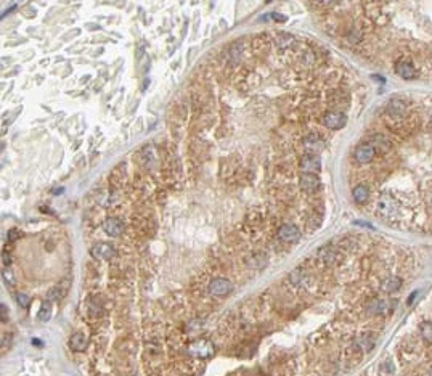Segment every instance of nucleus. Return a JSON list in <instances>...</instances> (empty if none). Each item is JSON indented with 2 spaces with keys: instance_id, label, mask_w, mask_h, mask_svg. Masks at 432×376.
<instances>
[{
  "instance_id": "nucleus-1",
  "label": "nucleus",
  "mask_w": 432,
  "mask_h": 376,
  "mask_svg": "<svg viewBox=\"0 0 432 376\" xmlns=\"http://www.w3.org/2000/svg\"><path fill=\"white\" fill-rule=\"evenodd\" d=\"M376 209H378V214L384 219H394V216L397 214L399 206L397 201L394 199L391 195H379L378 203H376Z\"/></svg>"
},
{
  "instance_id": "nucleus-2",
  "label": "nucleus",
  "mask_w": 432,
  "mask_h": 376,
  "mask_svg": "<svg viewBox=\"0 0 432 376\" xmlns=\"http://www.w3.org/2000/svg\"><path fill=\"white\" fill-rule=\"evenodd\" d=\"M186 352L191 357H196V359H208V357L214 354V345L209 341H204V339H198V341L188 345Z\"/></svg>"
},
{
  "instance_id": "nucleus-3",
  "label": "nucleus",
  "mask_w": 432,
  "mask_h": 376,
  "mask_svg": "<svg viewBox=\"0 0 432 376\" xmlns=\"http://www.w3.org/2000/svg\"><path fill=\"white\" fill-rule=\"evenodd\" d=\"M278 238L284 241V243H296L301 240V230L297 228L294 223H284L278 230Z\"/></svg>"
},
{
  "instance_id": "nucleus-4",
  "label": "nucleus",
  "mask_w": 432,
  "mask_h": 376,
  "mask_svg": "<svg viewBox=\"0 0 432 376\" xmlns=\"http://www.w3.org/2000/svg\"><path fill=\"white\" fill-rule=\"evenodd\" d=\"M345 123H347V118H345V114L339 113V111H330V113H326L323 116L325 127H328V129H331V130L342 129V127L345 125Z\"/></svg>"
},
{
  "instance_id": "nucleus-5",
  "label": "nucleus",
  "mask_w": 432,
  "mask_h": 376,
  "mask_svg": "<svg viewBox=\"0 0 432 376\" xmlns=\"http://www.w3.org/2000/svg\"><path fill=\"white\" fill-rule=\"evenodd\" d=\"M90 252H92V256L98 260H111L114 256H116V250H114V246L109 245V243H96L92 250H90Z\"/></svg>"
},
{
  "instance_id": "nucleus-6",
  "label": "nucleus",
  "mask_w": 432,
  "mask_h": 376,
  "mask_svg": "<svg viewBox=\"0 0 432 376\" xmlns=\"http://www.w3.org/2000/svg\"><path fill=\"white\" fill-rule=\"evenodd\" d=\"M209 291L211 294L217 296V298H222V296H227L232 293V283L225 278H214L209 283Z\"/></svg>"
},
{
  "instance_id": "nucleus-7",
  "label": "nucleus",
  "mask_w": 432,
  "mask_h": 376,
  "mask_svg": "<svg viewBox=\"0 0 432 376\" xmlns=\"http://www.w3.org/2000/svg\"><path fill=\"white\" fill-rule=\"evenodd\" d=\"M301 169L304 174H315L321 169V161L316 155H306L301 159Z\"/></svg>"
},
{
  "instance_id": "nucleus-8",
  "label": "nucleus",
  "mask_w": 432,
  "mask_h": 376,
  "mask_svg": "<svg viewBox=\"0 0 432 376\" xmlns=\"http://www.w3.org/2000/svg\"><path fill=\"white\" fill-rule=\"evenodd\" d=\"M304 148H306L310 155H316L325 148V142L323 138L316 135V133H310V135L304 138Z\"/></svg>"
},
{
  "instance_id": "nucleus-9",
  "label": "nucleus",
  "mask_w": 432,
  "mask_h": 376,
  "mask_svg": "<svg viewBox=\"0 0 432 376\" xmlns=\"http://www.w3.org/2000/svg\"><path fill=\"white\" fill-rule=\"evenodd\" d=\"M374 155H376V150L371 147L370 143H363V145H360V147H357L355 151H354L355 161L362 162V164H367V162H370L374 157Z\"/></svg>"
},
{
  "instance_id": "nucleus-10",
  "label": "nucleus",
  "mask_w": 432,
  "mask_h": 376,
  "mask_svg": "<svg viewBox=\"0 0 432 376\" xmlns=\"http://www.w3.org/2000/svg\"><path fill=\"white\" fill-rule=\"evenodd\" d=\"M389 309H391V302H389L387 299H384V298H373L367 306V311L371 315L386 313V312H389Z\"/></svg>"
},
{
  "instance_id": "nucleus-11",
  "label": "nucleus",
  "mask_w": 432,
  "mask_h": 376,
  "mask_svg": "<svg viewBox=\"0 0 432 376\" xmlns=\"http://www.w3.org/2000/svg\"><path fill=\"white\" fill-rule=\"evenodd\" d=\"M299 184H301V188L304 191L313 193L320 188V179H318V175H315V174H302Z\"/></svg>"
},
{
  "instance_id": "nucleus-12",
  "label": "nucleus",
  "mask_w": 432,
  "mask_h": 376,
  "mask_svg": "<svg viewBox=\"0 0 432 376\" xmlns=\"http://www.w3.org/2000/svg\"><path fill=\"white\" fill-rule=\"evenodd\" d=\"M406 113V103L400 98H392L387 103V114L391 118H403Z\"/></svg>"
},
{
  "instance_id": "nucleus-13",
  "label": "nucleus",
  "mask_w": 432,
  "mask_h": 376,
  "mask_svg": "<svg viewBox=\"0 0 432 376\" xmlns=\"http://www.w3.org/2000/svg\"><path fill=\"white\" fill-rule=\"evenodd\" d=\"M370 145L373 147L376 151H379V153H386V151H389L392 148V143L389 138H386L384 135H381V133H376V135H373L370 138Z\"/></svg>"
},
{
  "instance_id": "nucleus-14",
  "label": "nucleus",
  "mask_w": 432,
  "mask_h": 376,
  "mask_svg": "<svg viewBox=\"0 0 432 376\" xmlns=\"http://www.w3.org/2000/svg\"><path fill=\"white\" fill-rule=\"evenodd\" d=\"M395 71H397V74L405 79V81H411V79H416L418 77V71L416 68L413 66L411 63H406V62H401L397 64V68H395Z\"/></svg>"
},
{
  "instance_id": "nucleus-15",
  "label": "nucleus",
  "mask_w": 432,
  "mask_h": 376,
  "mask_svg": "<svg viewBox=\"0 0 432 376\" xmlns=\"http://www.w3.org/2000/svg\"><path fill=\"white\" fill-rule=\"evenodd\" d=\"M103 230H105V233L109 235V236H119L121 233H123V223H121L118 219H106L105 222H103Z\"/></svg>"
},
{
  "instance_id": "nucleus-16",
  "label": "nucleus",
  "mask_w": 432,
  "mask_h": 376,
  "mask_svg": "<svg viewBox=\"0 0 432 376\" xmlns=\"http://www.w3.org/2000/svg\"><path fill=\"white\" fill-rule=\"evenodd\" d=\"M400 288H401V278L397 275L387 277L386 280L381 283V289L384 291V293H395V291H399Z\"/></svg>"
},
{
  "instance_id": "nucleus-17",
  "label": "nucleus",
  "mask_w": 432,
  "mask_h": 376,
  "mask_svg": "<svg viewBox=\"0 0 432 376\" xmlns=\"http://www.w3.org/2000/svg\"><path fill=\"white\" fill-rule=\"evenodd\" d=\"M87 344H89L87 338H85V335H82V333H74L69 339V347L72 350H76V352H82V350H85Z\"/></svg>"
},
{
  "instance_id": "nucleus-18",
  "label": "nucleus",
  "mask_w": 432,
  "mask_h": 376,
  "mask_svg": "<svg viewBox=\"0 0 432 376\" xmlns=\"http://www.w3.org/2000/svg\"><path fill=\"white\" fill-rule=\"evenodd\" d=\"M316 256H318V259L321 260V262L333 264L334 260H336V251H334L331 246H323L318 252H316Z\"/></svg>"
},
{
  "instance_id": "nucleus-19",
  "label": "nucleus",
  "mask_w": 432,
  "mask_h": 376,
  "mask_svg": "<svg viewBox=\"0 0 432 376\" xmlns=\"http://www.w3.org/2000/svg\"><path fill=\"white\" fill-rule=\"evenodd\" d=\"M352 196H354V199L357 203L363 204L365 201H368V196H370V190L367 185H357L354 190H352Z\"/></svg>"
},
{
  "instance_id": "nucleus-20",
  "label": "nucleus",
  "mask_w": 432,
  "mask_h": 376,
  "mask_svg": "<svg viewBox=\"0 0 432 376\" xmlns=\"http://www.w3.org/2000/svg\"><path fill=\"white\" fill-rule=\"evenodd\" d=\"M357 345H358V349L363 350V352H370V350L374 347V339L370 338V336H362L357 341Z\"/></svg>"
},
{
  "instance_id": "nucleus-21",
  "label": "nucleus",
  "mask_w": 432,
  "mask_h": 376,
  "mask_svg": "<svg viewBox=\"0 0 432 376\" xmlns=\"http://www.w3.org/2000/svg\"><path fill=\"white\" fill-rule=\"evenodd\" d=\"M419 333L426 343H432V323L431 321H423L419 326Z\"/></svg>"
},
{
  "instance_id": "nucleus-22",
  "label": "nucleus",
  "mask_w": 432,
  "mask_h": 376,
  "mask_svg": "<svg viewBox=\"0 0 432 376\" xmlns=\"http://www.w3.org/2000/svg\"><path fill=\"white\" fill-rule=\"evenodd\" d=\"M50 317H52V307H50V304L44 302V304H42V307H40L39 313H37V318L40 321H48V320H50Z\"/></svg>"
},
{
  "instance_id": "nucleus-23",
  "label": "nucleus",
  "mask_w": 432,
  "mask_h": 376,
  "mask_svg": "<svg viewBox=\"0 0 432 376\" xmlns=\"http://www.w3.org/2000/svg\"><path fill=\"white\" fill-rule=\"evenodd\" d=\"M249 264H251L252 269H262V267L267 264V259H265V256H262V254H255Z\"/></svg>"
},
{
  "instance_id": "nucleus-24",
  "label": "nucleus",
  "mask_w": 432,
  "mask_h": 376,
  "mask_svg": "<svg viewBox=\"0 0 432 376\" xmlns=\"http://www.w3.org/2000/svg\"><path fill=\"white\" fill-rule=\"evenodd\" d=\"M62 296H63V291L60 289V286H53V288L48 289L47 299H48V301H58L60 298H62Z\"/></svg>"
},
{
  "instance_id": "nucleus-25",
  "label": "nucleus",
  "mask_w": 432,
  "mask_h": 376,
  "mask_svg": "<svg viewBox=\"0 0 432 376\" xmlns=\"http://www.w3.org/2000/svg\"><path fill=\"white\" fill-rule=\"evenodd\" d=\"M289 282L293 283V284H301V283L304 282V274L301 272V269H296V270H293V272H291V275H289Z\"/></svg>"
},
{
  "instance_id": "nucleus-26",
  "label": "nucleus",
  "mask_w": 432,
  "mask_h": 376,
  "mask_svg": "<svg viewBox=\"0 0 432 376\" xmlns=\"http://www.w3.org/2000/svg\"><path fill=\"white\" fill-rule=\"evenodd\" d=\"M18 304H20L23 309H28L29 304H31V299L26 294H18Z\"/></svg>"
},
{
  "instance_id": "nucleus-27",
  "label": "nucleus",
  "mask_w": 432,
  "mask_h": 376,
  "mask_svg": "<svg viewBox=\"0 0 432 376\" xmlns=\"http://www.w3.org/2000/svg\"><path fill=\"white\" fill-rule=\"evenodd\" d=\"M3 280H5V283H7V284H13L15 283L13 275H11V272H8V270L3 272Z\"/></svg>"
},
{
  "instance_id": "nucleus-28",
  "label": "nucleus",
  "mask_w": 432,
  "mask_h": 376,
  "mask_svg": "<svg viewBox=\"0 0 432 376\" xmlns=\"http://www.w3.org/2000/svg\"><path fill=\"white\" fill-rule=\"evenodd\" d=\"M16 238H18V230H15V228L10 230V232H8V240L10 241H15Z\"/></svg>"
},
{
  "instance_id": "nucleus-29",
  "label": "nucleus",
  "mask_w": 432,
  "mask_h": 376,
  "mask_svg": "<svg viewBox=\"0 0 432 376\" xmlns=\"http://www.w3.org/2000/svg\"><path fill=\"white\" fill-rule=\"evenodd\" d=\"M0 307H2V320H3V321H7V306L2 304Z\"/></svg>"
},
{
  "instance_id": "nucleus-30",
  "label": "nucleus",
  "mask_w": 432,
  "mask_h": 376,
  "mask_svg": "<svg viewBox=\"0 0 432 376\" xmlns=\"http://www.w3.org/2000/svg\"><path fill=\"white\" fill-rule=\"evenodd\" d=\"M2 257H3V264H5V265H8V264H10V256H7V251H3Z\"/></svg>"
},
{
  "instance_id": "nucleus-31",
  "label": "nucleus",
  "mask_w": 432,
  "mask_h": 376,
  "mask_svg": "<svg viewBox=\"0 0 432 376\" xmlns=\"http://www.w3.org/2000/svg\"><path fill=\"white\" fill-rule=\"evenodd\" d=\"M429 376H432V367L429 368Z\"/></svg>"
}]
</instances>
